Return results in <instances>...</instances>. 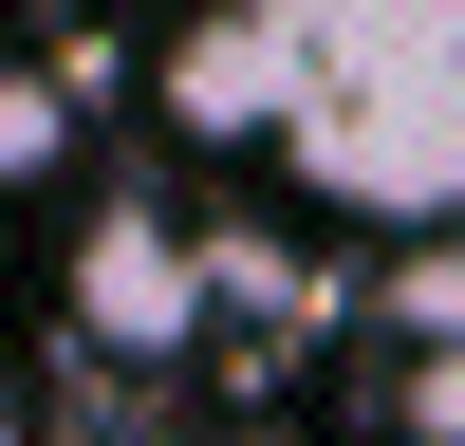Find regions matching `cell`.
Segmentation results:
<instances>
[{
  "label": "cell",
  "mask_w": 465,
  "mask_h": 446,
  "mask_svg": "<svg viewBox=\"0 0 465 446\" xmlns=\"http://www.w3.org/2000/svg\"><path fill=\"white\" fill-rule=\"evenodd\" d=\"M149 112L186 149H280L391 242L465 223V0H205L149 56Z\"/></svg>",
  "instance_id": "cell-1"
},
{
  "label": "cell",
  "mask_w": 465,
  "mask_h": 446,
  "mask_svg": "<svg viewBox=\"0 0 465 446\" xmlns=\"http://www.w3.org/2000/svg\"><path fill=\"white\" fill-rule=\"evenodd\" d=\"M74 354L112 372H186V334H205V223H168L149 186H112L94 223H74Z\"/></svg>",
  "instance_id": "cell-2"
},
{
  "label": "cell",
  "mask_w": 465,
  "mask_h": 446,
  "mask_svg": "<svg viewBox=\"0 0 465 446\" xmlns=\"http://www.w3.org/2000/svg\"><path fill=\"white\" fill-rule=\"evenodd\" d=\"M74 168V56H0V186Z\"/></svg>",
  "instance_id": "cell-3"
},
{
  "label": "cell",
  "mask_w": 465,
  "mask_h": 446,
  "mask_svg": "<svg viewBox=\"0 0 465 446\" xmlns=\"http://www.w3.org/2000/svg\"><path fill=\"white\" fill-rule=\"evenodd\" d=\"M391 334H410V354L465 334V242H410V260H391Z\"/></svg>",
  "instance_id": "cell-4"
},
{
  "label": "cell",
  "mask_w": 465,
  "mask_h": 446,
  "mask_svg": "<svg viewBox=\"0 0 465 446\" xmlns=\"http://www.w3.org/2000/svg\"><path fill=\"white\" fill-rule=\"evenodd\" d=\"M391 446H465V334L391 372Z\"/></svg>",
  "instance_id": "cell-5"
},
{
  "label": "cell",
  "mask_w": 465,
  "mask_h": 446,
  "mask_svg": "<svg viewBox=\"0 0 465 446\" xmlns=\"http://www.w3.org/2000/svg\"><path fill=\"white\" fill-rule=\"evenodd\" d=\"M0 446H19V409H0Z\"/></svg>",
  "instance_id": "cell-6"
}]
</instances>
